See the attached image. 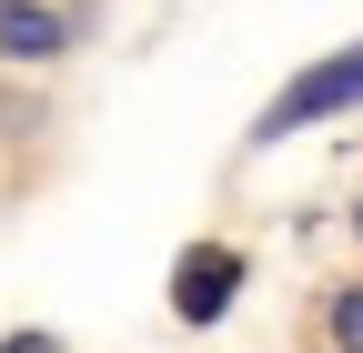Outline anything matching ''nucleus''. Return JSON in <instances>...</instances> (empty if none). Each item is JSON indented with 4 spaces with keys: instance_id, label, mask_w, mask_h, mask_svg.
<instances>
[{
    "instance_id": "1",
    "label": "nucleus",
    "mask_w": 363,
    "mask_h": 353,
    "mask_svg": "<svg viewBox=\"0 0 363 353\" xmlns=\"http://www.w3.org/2000/svg\"><path fill=\"white\" fill-rule=\"evenodd\" d=\"M353 101H363V40H353V51H333V61H313V71L293 81V91L262 111V131H252V142H283V131L323 121V111H353Z\"/></svg>"
},
{
    "instance_id": "2",
    "label": "nucleus",
    "mask_w": 363,
    "mask_h": 353,
    "mask_svg": "<svg viewBox=\"0 0 363 353\" xmlns=\"http://www.w3.org/2000/svg\"><path fill=\"white\" fill-rule=\"evenodd\" d=\"M233 293H242V252L233 242H192V252L172 262V313L182 323H222Z\"/></svg>"
},
{
    "instance_id": "4",
    "label": "nucleus",
    "mask_w": 363,
    "mask_h": 353,
    "mask_svg": "<svg viewBox=\"0 0 363 353\" xmlns=\"http://www.w3.org/2000/svg\"><path fill=\"white\" fill-rule=\"evenodd\" d=\"M333 343L363 353V293H333Z\"/></svg>"
},
{
    "instance_id": "3",
    "label": "nucleus",
    "mask_w": 363,
    "mask_h": 353,
    "mask_svg": "<svg viewBox=\"0 0 363 353\" xmlns=\"http://www.w3.org/2000/svg\"><path fill=\"white\" fill-rule=\"evenodd\" d=\"M0 51L51 61V51H61V21H51V11H30V0H0Z\"/></svg>"
}]
</instances>
